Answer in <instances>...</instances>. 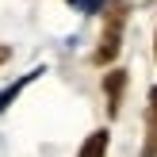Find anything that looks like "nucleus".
Listing matches in <instances>:
<instances>
[{
	"label": "nucleus",
	"instance_id": "nucleus-7",
	"mask_svg": "<svg viewBox=\"0 0 157 157\" xmlns=\"http://www.w3.org/2000/svg\"><path fill=\"white\" fill-rule=\"evenodd\" d=\"M4 61H12V46H4V42H0V65H4Z\"/></svg>",
	"mask_w": 157,
	"mask_h": 157
},
{
	"label": "nucleus",
	"instance_id": "nucleus-5",
	"mask_svg": "<svg viewBox=\"0 0 157 157\" xmlns=\"http://www.w3.org/2000/svg\"><path fill=\"white\" fill-rule=\"evenodd\" d=\"M38 73H42V69H31V73H27V77H23V81H15V84H8V88H4V92H0V115H4V111H8V107H12V100H19V92H23V88H27V84H31V81H35V77H38Z\"/></svg>",
	"mask_w": 157,
	"mask_h": 157
},
{
	"label": "nucleus",
	"instance_id": "nucleus-6",
	"mask_svg": "<svg viewBox=\"0 0 157 157\" xmlns=\"http://www.w3.org/2000/svg\"><path fill=\"white\" fill-rule=\"evenodd\" d=\"M69 8H77V12L92 15V12H104V0H69Z\"/></svg>",
	"mask_w": 157,
	"mask_h": 157
},
{
	"label": "nucleus",
	"instance_id": "nucleus-8",
	"mask_svg": "<svg viewBox=\"0 0 157 157\" xmlns=\"http://www.w3.org/2000/svg\"><path fill=\"white\" fill-rule=\"evenodd\" d=\"M153 58H157V31H153Z\"/></svg>",
	"mask_w": 157,
	"mask_h": 157
},
{
	"label": "nucleus",
	"instance_id": "nucleus-1",
	"mask_svg": "<svg viewBox=\"0 0 157 157\" xmlns=\"http://www.w3.org/2000/svg\"><path fill=\"white\" fill-rule=\"evenodd\" d=\"M127 19H130L127 0H111V4L104 8V35H100V46H96V54H92V61H96V65H111V61L119 58Z\"/></svg>",
	"mask_w": 157,
	"mask_h": 157
},
{
	"label": "nucleus",
	"instance_id": "nucleus-3",
	"mask_svg": "<svg viewBox=\"0 0 157 157\" xmlns=\"http://www.w3.org/2000/svg\"><path fill=\"white\" fill-rule=\"evenodd\" d=\"M142 157H157V84L150 88V104H146V142Z\"/></svg>",
	"mask_w": 157,
	"mask_h": 157
},
{
	"label": "nucleus",
	"instance_id": "nucleus-2",
	"mask_svg": "<svg viewBox=\"0 0 157 157\" xmlns=\"http://www.w3.org/2000/svg\"><path fill=\"white\" fill-rule=\"evenodd\" d=\"M127 84H130V73H127L123 65H111V69L104 73V81H100V88H104V100H107V115H111V119H119V111H123Z\"/></svg>",
	"mask_w": 157,
	"mask_h": 157
},
{
	"label": "nucleus",
	"instance_id": "nucleus-4",
	"mask_svg": "<svg viewBox=\"0 0 157 157\" xmlns=\"http://www.w3.org/2000/svg\"><path fill=\"white\" fill-rule=\"evenodd\" d=\"M107 146H111V134H107V130L100 127V130H92V134L81 142L77 157H107Z\"/></svg>",
	"mask_w": 157,
	"mask_h": 157
}]
</instances>
